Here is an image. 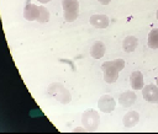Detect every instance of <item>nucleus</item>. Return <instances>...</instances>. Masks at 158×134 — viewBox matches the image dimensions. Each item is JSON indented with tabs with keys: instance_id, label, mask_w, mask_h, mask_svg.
Segmentation results:
<instances>
[{
	"instance_id": "nucleus-1",
	"label": "nucleus",
	"mask_w": 158,
	"mask_h": 134,
	"mask_svg": "<svg viewBox=\"0 0 158 134\" xmlns=\"http://www.w3.org/2000/svg\"><path fill=\"white\" fill-rule=\"evenodd\" d=\"M125 68V60L122 59H115L110 61H105L101 64V70L104 71V80L107 84H114L117 77L120 71Z\"/></svg>"
},
{
	"instance_id": "nucleus-2",
	"label": "nucleus",
	"mask_w": 158,
	"mask_h": 134,
	"mask_svg": "<svg viewBox=\"0 0 158 134\" xmlns=\"http://www.w3.org/2000/svg\"><path fill=\"white\" fill-rule=\"evenodd\" d=\"M47 92L49 96H52L54 100L59 101L63 104H67L72 101V95L70 92L64 87V85L59 84V82H53L48 86Z\"/></svg>"
},
{
	"instance_id": "nucleus-3",
	"label": "nucleus",
	"mask_w": 158,
	"mask_h": 134,
	"mask_svg": "<svg viewBox=\"0 0 158 134\" xmlns=\"http://www.w3.org/2000/svg\"><path fill=\"white\" fill-rule=\"evenodd\" d=\"M81 122H83L84 128L88 132H95L99 128V123H100L99 112L91 108L86 109L81 116Z\"/></svg>"
},
{
	"instance_id": "nucleus-4",
	"label": "nucleus",
	"mask_w": 158,
	"mask_h": 134,
	"mask_svg": "<svg viewBox=\"0 0 158 134\" xmlns=\"http://www.w3.org/2000/svg\"><path fill=\"white\" fill-rule=\"evenodd\" d=\"M62 7L64 11V20L67 22H72L77 20L78 10H79L78 0H62Z\"/></svg>"
},
{
	"instance_id": "nucleus-5",
	"label": "nucleus",
	"mask_w": 158,
	"mask_h": 134,
	"mask_svg": "<svg viewBox=\"0 0 158 134\" xmlns=\"http://www.w3.org/2000/svg\"><path fill=\"white\" fill-rule=\"evenodd\" d=\"M98 107H99V111L104 113H111L116 107V101L110 95H102L98 101Z\"/></svg>"
},
{
	"instance_id": "nucleus-6",
	"label": "nucleus",
	"mask_w": 158,
	"mask_h": 134,
	"mask_svg": "<svg viewBox=\"0 0 158 134\" xmlns=\"http://www.w3.org/2000/svg\"><path fill=\"white\" fill-rule=\"evenodd\" d=\"M142 96L149 103H158V86L149 84L142 87Z\"/></svg>"
},
{
	"instance_id": "nucleus-7",
	"label": "nucleus",
	"mask_w": 158,
	"mask_h": 134,
	"mask_svg": "<svg viewBox=\"0 0 158 134\" xmlns=\"http://www.w3.org/2000/svg\"><path fill=\"white\" fill-rule=\"evenodd\" d=\"M137 100V95L135 91H125L120 95L118 97V103L125 107V108H130Z\"/></svg>"
},
{
	"instance_id": "nucleus-8",
	"label": "nucleus",
	"mask_w": 158,
	"mask_h": 134,
	"mask_svg": "<svg viewBox=\"0 0 158 134\" xmlns=\"http://www.w3.org/2000/svg\"><path fill=\"white\" fill-rule=\"evenodd\" d=\"M90 25L95 28H106L110 25V18L106 15H93L90 17Z\"/></svg>"
},
{
	"instance_id": "nucleus-9",
	"label": "nucleus",
	"mask_w": 158,
	"mask_h": 134,
	"mask_svg": "<svg viewBox=\"0 0 158 134\" xmlns=\"http://www.w3.org/2000/svg\"><path fill=\"white\" fill-rule=\"evenodd\" d=\"M138 122H139V114H138V112H136V111H128V112L123 116V118H122V123H123V125H125L126 128H132V127H135Z\"/></svg>"
},
{
	"instance_id": "nucleus-10",
	"label": "nucleus",
	"mask_w": 158,
	"mask_h": 134,
	"mask_svg": "<svg viewBox=\"0 0 158 134\" xmlns=\"http://www.w3.org/2000/svg\"><path fill=\"white\" fill-rule=\"evenodd\" d=\"M130 84H131V87L133 90H142V87L144 86L143 85V75L141 71L136 70L131 74L130 76Z\"/></svg>"
},
{
	"instance_id": "nucleus-11",
	"label": "nucleus",
	"mask_w": 158,
	"mask_h": 134,
	"mask_svg": "<svg viewBox=\"0 0 158 134\" xmlns=\"http://www.w3.org/2000/svg\"><path fill=\"white\" fill-rule=\"evenodd\" d=\"M38 15V6L35 4H26L25 10H23V17L27 21H36Z\"/></svg>"
},
{
	"instance_id": "nucleus-12",
	"label": "nucleus",
	"mask_w": 158,
	"mask_h": 134,
	"mask_svg": "<svg viewBox=\"0 0 158 134\" xmlns=\"http://www.w3.org/2000/svg\"><path fill=\"white\" fill-rule=\"evenodd\" d=\"M105 50H106L105 44L99 41V42H95L91 45V48H90V55L94 59H101L105 55Z\"/></svg>"
},
{
	"instance_id": "nucleus-13",
	"label": "nucleus",
	"mask_w": 158,
	"mask_h": 134,
	"mask_svg": "<svg viewBox=\"0 0 158 134\" xmlns=\"http://www.w3.org/2000/svg\"><path fill=\"white\" fill-rule=\"evenodd\" d=\"M137 45H138V39H137L135 36H127V37L123 39V42H122V48H123V50H125V52H128V53L136 50Z\"/></svg>"
},
{
	"instance_id": "nucleus-14",
	"label": "nucleus",
	"mask_w": 158,
	"mask_h": 134,
	"mask_svg": "<svg viewBox=\"0 0 158 134\" xmlns=\"http://www.w3.org/2000/svg\"><path fill=\"white\" fill-rule=\"evenodd\" d=\"M147 44L152 49H157L158 48V28H153L149 32L148 39H147Z\"/></svg>"
},
{
	"instance_id": "nucleus-15",
	"label": "nucleus",
	"mask_w": 158,
	"mask_h": 134,
	"mask_svg": "<svg viewBox=\"0 0 158 134\" xmlns=\"http://www.w3.org/2000/svg\"><path fill=\"white\" fill-rule=\"evenodd\" d=\"M36 21L41 23H46L49 21V11L44 6H38V15H37Z\"/></svg>"
},
{
	"instance_id": "nucleus-16",
	"label": "nucleus",
	"mask_w": 158,
	"mask_h": 134,
	"mask_svg": "<svg viewBox=\"0 0 158 134\" xmlns=\"http://www.w3.org/2000/svg\"><path fill=\"white\" fill-rule=\"evenodd\" d=\"M101 5H109L110 2H111V0H98Z\"/></svg>"
},
{
	"instance_id": "nucleus-17",
	"label": "nucleus",
	"mask_w": 158,
	"mask_h": 134,
	"mask_svg": "<svg viewBox=\"0 0 158 134\" xmlns=\"http://www.w3.org/2000/svg\"><path fill=\"white\" fill-rule=\"evenodd\" d=\"M37 1H40L41 4H47V2H49V1H52V0H37Z\"/></svg>"
},
{
	"instance_id": "nucleus-18",
	"label": "nucleus",
	"mask_w": 158,
	"mask_h": 134,
	"mask_svg": "<svg viewBox=\"0 0 158 134\" xmlns=\"http://www.w3.org/2000/svg\"><path fill=\"white\" fill-rule=\"evenodd\" d=\"M74 132H83V128H75Z\"/></svg>"
},
{
	"instance_id": "nucleus-19",
	"label": "nucleus",
	"mask_w": 158,
	"mask_h": 134,
	"mask_svg": "<svg viewBox=\"0 0 158 134\" xmlns=\"http://www.w3.org/2000/svg\"><path fill=\"white\" fill-rule=\"evenodd\" d=\"M156 81H157V86H158V76H157V80Z\"/></svg>"
},
{
	"instance_id": "nucleus-20",
	"label": "nucleus",
	"mask_w": 158,
	"mask_h": 134,
	"mask_svg": "<svg viewBox=\"0 0 158 134\" xmlns=\"http://www.w3.org/2000/svg\"><path fill=\"white\" fill-rule=\"evenodd\" d=\"M157 20H158V11H157Z\"/></svg>"
}]
</instances>
